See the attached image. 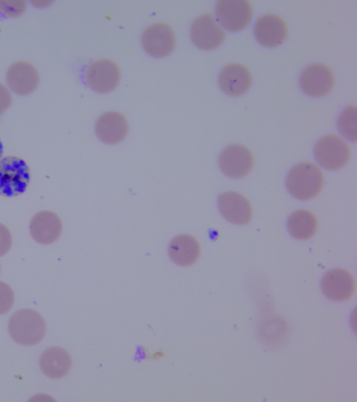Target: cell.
Listing matches in <instances>:
<instances>
[{
    "label": "cell",
    "instance_id": "22",
    "mask_svg": "<svg viewBox=\"0 0 357 402\" xmlns=\"http://www.w3.org/2000/svg\"><path fill=\"white\" fill-rule=\"evenodd\" d=\"M26 7L25 1L0 0V11L8 17H18L22 15Z\"/></svg>",
    "mask_w": 357,
    "mask_h": 402
},
{
    "label": "cell",
    "instance_id": "21",
    "mask_svg": "<svg viewBox=\"0 0 357 402\" xmlns=\"http://www.w3.org/2000/svg\"><path fill=\"white\" fill-rule=\"evenodd\" d=\"M356 122L357 110L351 105L341 112L337 121L338 131L352 142H356L357 139Z\"/></svg>",
    "mask_w": 357,
    "mask_h": 402
},
{
    "label": "cell",
    "instance_id": "10",
    "mask_svg": "<svg viewBox=\"0 0 357 402\" xmlns=\"http://www.w3.org/2000/svg\"><path fill=\"white\" fill-rule=\"evenodd\" d=\"M190 38L198 48L210 50L219 47L225 38L226 34L215 23L211 14H204L197 17L190 27Z\"/></svg>",
    "mask_w": 357,
    "mask_h": 402
},
{
    "label": "cell",
    "instance_id": "20",
    "mask_svg": "<svg viewBox=\"0 0 357 402\" xmlns=\"http://www.w3.org/2000/svg\"><path fill=\"white\" fill-rule=\"evenodd\" d=\"M287 228L290 235L296 239L306 240L317 232V221L314 215L305 209L293 212L287 219Z\"/></svg>",
    "mask_w": 357,
    "mask_h": 402
},
{
    "label": "cell",
    "instance_id": "16",
    "mask_svg": "<svg viewBox=\"0 0 357 402\" xmlns=\"http://www.w3.org/2000/svg\"><path fill=\"white\" fill-rule=\"evenodd\" d=\"M126 117L118 112L109 111L101 114L95 124V133L98 138L107 144L122 141L128 131Z\"/></svg>",
    "mask_w": 357,
    "mask_h": 402
},
{
    "label": "cell",
    "instance_id": "14",
    "mask_svg": "<svg viewBox=\"0 0 357 402\" xmlns=\"http://www.w3.org/2000/svg\"><path fill=\"white\" fill-rule=\"evenodd\" d=\"M6 80L9 89L18 95L32 93L39 83V75L35 67L26 61L12 64L7 70Z\"/></svg>",
    "mask_w": 357,
    "mask_h": 402
},
{
    "label": "cell",
    "instance_id": "3",
    "mask_svg": "<svg viewBox=\"0 0 357 402\" xmlns=\"http://www.w3.org/2000/svg\"><path fill=\"white\" fill-rule=\"evenodd\" d=\"M30 178V170L23 159L8 156L0 160L1 195L14 197L23 193Z\"/></svg>",
    "mask_w": 357,
    "mask_h": 402
},
{
    "label": "cell",
    "instance_id": "1",
    "mask_svg": "<svg viewBox=\"0 0 357 402\" xmlns=\"http://www.w3.org/2000/svg\"><path fill=\"white\" fill-rule=\"evenodd\" d=\"M324 177L321 170L310 162L293 166L286 177V188L294 198L306 200L315 197L321 190Z\"/></svg>",
    "mask_w": 357,
    "mask_h": 402
},
{
    "label": "cell",
    "instance_id": "7",
    "mask_svg": "<svg viewBox=\"0 0 357 402\" xmlns=\"http://www.w3.org/2000/svg\"><path fill=\"white\" fill-rule=\"evenodd\" d=\"M218 164L225 175L238 179L249 173L253 165V157L247 147L238 144H230L220 152Z\"/></svg>",
    "mask_w": 357,
    "mask_h": 402
},
{
    "label": "cell",
    "instance_id": "12",
    "mask_svg": "<svg viewBox=\"0 0 357 402\" xmlns=\"http://www.w3.org/2000/svg\"><path fill=\"white\" fill-rule=\"evenodd\" d=\"M321 288L324 295L330 300L342 302L352 296L355 282L349 271L340 268L333 269L323 276Z\"/></svg>",
    "mask_w": 357,
    "mask_h": 402
},
{
    "label": "cell",
    "instance_id": "8",
    "mask_svg": "<svg viewBox=\"0 0 357 402\" xmlns=\"http://www.w3.org/2000/svg\"><path fill=\"white\" fill-rule=\"evenodd\" d=\"M86 83L93 91L105 94L114 90L120 80V71L112 60L104 59L91 63L85 74Z\"/></svg>",
    "mask_w": 357,
    "mask_h": 402
},
{
    "label": "cell",
    "instance_id": "11",
    "mask_svg": "<svg viewBox=\"0 0 357 402\" xmlns=\"http://www.w3.org/2000/svg\"><path fill=\"white\" fill-rule=\"evenodd\" d=\"M218 208L222 217L235 225L248 224L252 218V208L249 201L241 193L227 191L220 194Z\"/></svg>",
    "mask_w": 357,
    "mask_h": 402
},
{
    "label": "cell",
    "instance_id": "18",
    "mask_svg": "<svg viewBox=\"0 0 357 402\" xmlns=\"http://www.w3.org/2000/svg\"><path fill=\"white\" fill-rule=\"evenodd\" d=\"M39 364L41 371L46 376L52 379H59L69 371L71 359L63 348L51 347L41 354Z\"/></svg>",
    "mask_w": 357,
    "mask_h": 402
},
{
    "label": "cell",
    "instance_id": "15",
    "mask_svg": "<svg viewBox=\"0 0 357 402\" xmlns=\"http://www.w3.org/2000/svg\"><path fill=\"white\" fill-rule=\"evenodd\" d=\"M218 81L220 89L224 93L231 96H238L250 89L252 75L245 66L232 63L222 68Z\"/></svg>",
    "mask_w": 357,
    "mask_h": 402
},
{
    "label": "cell",
    "instance_id": "26",
    "mask_svg": "<svg viewBox=\"0 0 357 402\" xmlns=\"http://www.w3.org/2000/svg\"><path fill=\"white\" fill-rule=\"evenodd\" d=\"M3 151V144H2V142H1V140H0V158H1V156H2Z\"/></svg>",
    "mask_w": 357,
    "mask_h": 402
},
{
    "label": "cell",
    "instance_id": "23",
    "mask_svg": "<svg viewBox=\"0 0 357 402\" xmlns=\"http://www.w3.org/2000/svg\"><path fill=\"white\" fill-rule=\"evenodd\" d=\"M14 302V293L6 283L0 281V315L7 313Z\"/></svg>",
    "mask_w": 357,
    "mask_h": 402
},
{
    "label": "cell",
    "instance_id": "4",
    "mask_svg": "<svg viewBox=\"0 0 357 402\" xmlns=\"http://www.w3.org/2000/svg\"><path fill=\"white\" fill-rule=\"evenodd\" d=\"M314 156L322 168L335 170L342 168L349 161L350 149L340 137L328 135L317 142L314 147Z\"/></svg>",
    "mask_w": 357,
    "mask_h": 402
},
{
    "label": "cell",
    "instance_id": "24",
    "mask_svg": "<svg viewBox=\"0 0 357 402\" xmlns=\"http://www.w3.org/2000/svg\"><path fill=\"white\" fill-rule=\"evenodd\" d=\"M12 244L11 234L8 228L0 223V256L5 255Z\"/></svg>",
    "mask_w": 357,
    "mask_h": 402
},
{
    "label": "cell",
    "instance_id": "19",
    "mask_svg": "<svg viewBox=\"0 0 357 402\" xmlns=\"http://www.w3.org/2000/svg\"><path fill=\"white\" fill-rule=\"evenodd\" d=\"M200 253L197 241L188 234L174 237L168 246L171 260L178 266H189L196 262Z\"/></svg>",
    "mask_w": 357,
    "mask_h": 402
},
{
    "label": "cell",
    "instance_id": "5",
    "mask_svg": "<svg viewBox=\"0 0 357 402\" xmlns=\"http://www.w3.org/2000/svg\"><path fill=\"white\" fill-rule=\"evenodd\" d=\"M215 13L225 29L236 32L249 24L252 10L250 2L247 0H220L215 3Z\"/></svg>",
    "mask_w": 357,
    "mask_h": 402
},
{
    "label": "cell",
    "instance_id": "17",
    "mask_svg": "<svg viewBox=\"0 0 357 402\" xmlns=\"http://www.w3.org/2000/svg\"><path fill=\"white\" fill-rule=\"evenodd\" d=\"M62 224L59 217L51 211H41L31 220L29 231L32 238L38 243L47 245L59 237Z\"/></svg>",
    "mask_w": 357,
    "mask_h": 402
},
{
    "label": "cell",
    "instance_id": "13",
    "mask_svg": "<svg viewBox=\"0 0 357 402\" xmlns=\"http://www.w3.org/2000/svg\"><path fill=\"white\" fill-rule=\"evenodd\" d=\"M253 31L257 42L268 47L279 45L287 35L286 23L275 14H266L259 17L254 24Z\"/></svg>",
    "mask_w": 357,
    "mask_h": 402
},
{
    "label": "cell",
    "instance_id": "25",
    "mask_svg": "<svg viewBox=\"0 0 357 402\" xmlns=\"http://www.w3.org/2000/svg\"><path fill=\"white\" fill-rule=\"evenodd\" d=\"M12 97L10 91L0 84V114L3 113L10 105Z\"/></svg>",
    "mask_w": 357,
    "mask_h": 402
},
{
    "label": "cell",
    "instance_id": "6",
    "mask_svg": "<svg viewBox=\"0 0 357 402\" xmlns=\"http://www.w3.org/2000/svg\"><path fill=\"white\" fill-rule=\"evenodd\" d=\"M334 82L331 68L321 63L307 66L299 77L301 90L312 97H321L328 94L333 87Z\"/></svg>",
    "mask_w": 357,
    "mask_h": 402
},
{
    "label": "cell",
    "instance_id": "9",
    "mask_svg": "<svg viewBox=\"0 0 357 402\" xmlns=\"http://www.w3.org/2000/svg\"><path fill=\"white\" fill-rule=\"evenodd\" d=\"M141 41L144 51L155 58L167 56L175 46L173 30L165 23H155L146 27L142 33Z\"/></svg>",
    "mask_w": 357,
    "mask_h": 402
},
{
    "label": "cell",
    "instance_id": "2",
    "mask_svg": "<svg viewBox=\"0 0 357 402\" xmlns=\"http://www.w3.org/2000/svg\"><path fill=\"white\" fill-rule=\"evenodd\" d=\"M8 329L12 339L20 345H33L39 343L45 334V322L32 309L17 311L10 318Z\"/></svg>",
    "mask_w": 357,
    "mask_h": 402
}]
</instances>
